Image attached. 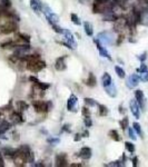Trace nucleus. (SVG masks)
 Returning a JSON list of instances; mask_svg holds the SVG:
<instances>
[{
  "label": "nucleus",
  "instance_id": "nucleus-33",
  "mask_svg": "<svg viewBox=\"0 0 148 167\" xmlns=\"http://www.w3.org/2000/svg\"><path fill=\"white\" fill-rule=\"evenodd\" d=\"M50 25H51V28L54 29L55 32H57V34H59V35H62V32H64V28L59 27L57 24H50Z\"/></svg>",
  "mask_w": 148,
  "mask_h": 167
},
{
  "label": "nucleus",
  "instance_id": "nucleus-42",
  "mask_svg": "<svg viewBox=\"0 0 148 167\" xmlns=\"http://www.w3.org/2000/svg\"><path fill=\"white\" fill-rule=\"evenodd\" d=\"M124 35L123 34H120L119 35V37H118V39H117V41H116V45H120L121 42H123V40H124Z\"/></svg>",
  "mask_w": 148,
  "mask_h": 167
},
{
  "label": "nucleus",
  "instance_id": "nucleus-32",
  "mask_svg": "<svg viewBox=\"0 0 148 167\" xmlns=\"http://www.w3.org/2000/svg\"><path fill=\"white\" fill-rule=\"evenodd\" d=\"M125 147H126V149L129 152V153H135V145L133 143H130V142H126L125 143Z\"/></svg>",
  "mask_w": 148,
  "mask_h": 167
},
{
  "label": "nucleus",
  "instance_id": "nucleus-1",
  "mask_svg": "<svg viewBox=\"0 0 148 167\" xmlns=\"http://www.w3.org/2000/svg\"><path fill=\"white\" fill-rule=\"evenodd\" d=\"M51 102H44V100H34L32 107L37 113H47L51 109Z\"/></svg>",
  "mask_w": 148,
  "mask_h": 167
},
{
  "label": "nucleus",
  "instance_id": "nucleus-41",
  "mask_svg": "<svg viewBox=\"0 0 148 167\" xmlns=\"http://www.w3.org/2000/svg\"><path fill=\"white\" fill-rule=\"evenodd\" d=\"M146 58H147V52H144L143 55L138 56V59H139L141 62H144V60H146Z\"/></svg>",
  "mask_w": 148,
  "mask_h": 167
},
{
  "label": "nucleus",
  "instance_id": "nucleus-18",
  "mask_svg": "<svg viewBox=\"0 0 148 167\" xmlns=\"http://www.w3.org/2000/svg\"><path fill=\"white\" fill-rule=\"evenodd\" d=\"M86 85L88 87H95L97 85V78L95 77L93 72H90L89 75H88V78L86 80Z\"/></svg>",
  "mask_w": 148,
  "mask_h": 167
},
{
  "label": "nucleus",
  "instance_id": "nucleus-20",
  "mask_svg": "<svg viewBox=\"0 0 148 167\" xmlns=\"http://www.w3.org/2000/svg\"><path fill=\"white\" fill-rule=\"evenodd\" d=\"M17 153V149H14V148H5L4 152H2V155L7 158H12L14 159L15 155Z\"/></svg>",
  "mask_w": 148,
  "mask_h": 167
},
{
  "label": "nucleus",
  "instance_id": "nucleus-16",
  "mask_svg": "<svg viewBox=\"0 0 148 167\" xmlns=\"http://www.w3.org/2000/svg\"><path fill=\"white\" fill-rule=\"evenodd\" d=\"M17 41L18 44H29L30 41V36L29 35H26V34H22V32H17Z\"/></svg>",
  "mask_w": 148,
  "mask_h": 167
},
{
  "label": "nucleus",
  "instance_id": "nucleus-22",
  "mask_svg": "<svg viewBox=\"0 0 148 167\" xmlns=\"http://www.w3.org/2000/svg\"><path fill=\"white\" fill-rule=\"evenodd\" d=\"M84 29H85V32H86L87 36H89L91 37L94 35V29H93V25L86 21V22H84Z\"/></svg>",
  "mask_w": 148,
  "mask_h": 167
},
{
  "label": "nucleus",
  "instance_id": "nucleus-25",
  "mask_svg": "<svg viewBox=\"0 0 148 167\" xmlns=\"http://www.w3.org/2000/svg\"><path fill=\"white\" fill-rule=\"evenodd\" d=\"M98 112H99V116L104 117V116H107V114H108V108H107V106L105 105H100L98 104Z\"/></svg>",
  "mask_w": 148,
  "mask_h": 167
},
{
  "label": "nucleus",
  "instance_id": "nucleus-31",
  "mask_svg": "<svg viewBox=\"0 0 148 167\" xmlns=\"http://www.w3.org/2000/svg\"><path fill=\"white\" fill-rule=\"evenodd\" d=\"M119 124H120V127L124 130L127 129V128H128V124H129V119H128V117H124V118H123V119L119 122Z\"/></svg>",
  "mask_w": 148,
  "mask_h": 167
},
{
  "label": "nucleus",
  "instance_id": "nucleus-40",
  "mask_svg": "<svg viewBox=\"0 0 148 167\" xmlns=\"http://www.w3.org/2000/svg\"><path fill=\"white\" fill-rule=\"evenodd\" d=\"M137 72H148V68H147V66L145 65L144 62H143V64H141L140 65V68L139 69H137Z\"/></svg>",
  "mask_w": 148,
  "mask_h": 167
},
{
  "label": "nucleus",
  "instance_id": "nucleus-11",
  "mask_svg": "<svg viewBox=\"0 0 148 167\" xmlns=\"http://www.w3.org/2000/svg\"><path fill=\"white\" fill-rule=\"evenodd\" d=\"M91 155H93V152H91V148L90 147H83L81 149H80L79 154H78V156L81 158V159L84 160H88L90 159V157H91Z\"/></svg>",
  "mask_w": 148,
  "mask_h": 167
},
{
  "label": "nucleus",
  "instance_id": "nucleus-21",
  "mask_svg": "<svg viewBox=\"0 0 148 167\" xmlns=\"http://www.w3.org/2000/svg\"><path fill=\"white\" fill-rule=\"evenodd\" d=\"M101 82H103V86L104 87H106V86H109L110 84H113V79L110 77V75L108 72H105L101 77Z\"/></svg>",
  "mask_w": 148,
  "mask_h": 167
},
{
  "label": "nucleus",
  "instance_id": "nucleus-29",
  "mask_svg": "<svg viewBox=\"0 0 148 167\" xmlns=\"http://www.w3.org/2000/svg\"><path fill=\"white\" fill-rule=\"evenodd\" d=\"M10 0H0V9H8L10 8Z\"/></svg>",
  "mask_w": 148,
  "mask_h": 167
},
{
  "label": "nucleus",
  "instance_id": "nucleus-3",
  "mask_svg": "<svg viewBox=\"0 0 148 167\" xmlns=\"http://www.w3.org/2000/svg\"><path fill=\"white\" fill-rule=\"evenodd\" d=\"M14 162H15V165L18 167H24L26 166V164L28 163L26 154H25L20 148L17 149V153H16V155H15L14 157Z\"/></svg>",
  "mask_w": 148,
  "mask_h": 167
},
{
  "label": "nucleus",
  "instance_id": "nucleus-5",
  "mask_svg": "<svg viewBox=\"0 0 148 167\" xmlns=\"http://www.w3.org/2000/svg\"><path fill=\"white\" fill-rule=\"evenodd\" d=\"M29 80H30L32 84L35 85V88L36 89H40V90H47V89L50 87V85L49 84H46V82H40L37 77H34V76H30L29 77Z\"/></svg>",
  "mask_w": 148,
  "mask_h": 167
},
{
  "label": "nucleus",
  "instance_id": "nucleus-38",
  "mask_svg": "<svg viewBox=\"0 0 148 167\" xmlns=\"http://www.w3.org/2000/svg\"><path fill=\"white\" fill-rule=\"evenodd\" d=\"M81 114H83V116L84 117H88V116H90V110L88 109V107H83L81 108Z\"/></svg>",
  "mask_w": 148,
  "mask_h": 167
},
{
  "label": "nucleus",
  "instance_id": "nucleus-28",
  "mask_svg": "<svg viewBox=\"0 0 148 167\" xmlns=\"http://www.w3.org/2000/svg\"><path fill=\"white\" fill-rule=\"evenodd\" d=\"M133 128H134L135 132L138 134V136H140L141 138L144 137V136H143L144 134H143V130H141V126L139 125V124H138V123H134V124H133Z\"/></svg>",
  "mask_w": 148,
  "mask_h": 167
},
{
  "label": "nucleus",
  "instance_id": "nucleus-13",
  "mask_svg": "<svg viewBox=\"0 0 148 167\" xmlns=\"http://www.w3.org/2000/svg\"><path fill=\"white\" fill-rule=\"evenodd\" d=\"M77 102H78V98H77L76 95H71L69 96L68 98V102H67V109H68L69 112H75V106H76Z\"/></svg>",
  "mask_w": 148,
  "mask_h": 167
},
{
  "label": "nucleus",
  "instance_id": "nucleus-26",
  "mask_svg": "<svg viewBox=\"0 0 148 167\" xmlns=\"http://www.w3.org/2000/svg\"><path fill=\"white\" fill-rule=\"evenodd\" d=\"M84 102L86 104L88 107H95V106H98V102L93 98H89V97H86V98L84 99Z\"/></svg>",
  "mask_w": 148,
  "mask_h": 167
},
{
  "label": "nucleus",
  "instance_id": "nucleus-27",
  "mask_svg": "<svg viewBox=\"0 0 148 167\" xmlns=\"http://www.w3.org/2000/svg\"><path fill=\"white\" fill-rule=\"evenodd\" d=\"M115 72H116V74H117V76L119 78H125L126 77L125 70L121 67H119V66H115Z\"/></svg>",
  "mask_w": 148,
  "mask_h": 167
},
{
  "label": "nucleus",
  "instance_id": "nucleus-7",
  "mask_svg": "<svg viewBox=\"0 0 148 167\" xmlns=\"http://www.w3.org/2000/svg\"><path fill=\"white\" fill-rule=\"evenodd\" d=\"M135 99L137 100L138 105H139V107H140L143 110H146V99H145V96H144V92H143V90H136L135 92Z\"/></svg>",
  "mask_w": 148,
  "mask_h": 167
},
{
  "label": "nucleus",
  "instance_id": "nucleus-51",
  "mask_svg": "<svg viewBox=\"0 0 148 167\" xmlns=\"http://www.w3.org/2000/svg\"><path fill=\"white\" fill-rule=\"evenodd\" d=\"M145 1H146V2H148V0H145Z\"/></svg>",
  "mask_w": 148,
  "mask_h": 167
},
{
  "label": "nucleus",
  "instance_id": "nucleus-19",
  "mask_svg": "<svg viewBox=\"0 0 148 167\" xmlns=\"http://www.w3.org/2000/svg\"><path fill=\"white\" fill-rule=\"evenodd\" d=\"M18 42L16 40H9L6 41L4 44H1V48L2 49H12V48H16L18 46Z\"/></svg>",
  "mask_w": 148,
  "mask_h": 167
},
{
  "label": "nucleus",
  "instance_id": "nucleus-4",
  "mask_svg": "<svg viewBox=\"0 0 148 167\" xmlns=\"http://www.w3.org/2000/svg\"><path fill=\"white\" fill-rule=\"evenodd\" d=\"M97 39L100 41V42H103L104 45H106V46H110V45L114 44V37H113V35L109 34V32H99L98 36H97Z\"/></svg>",
  "mask_w": 148,
  "mask_h": 167
},
{
  "label": "nucleus",
  "instance_id": "nucleus-9",
  "mask_svg": "<svg viewBox=\"0 0 148 167\" xmlns=\"http://www.w3.org/2000/svg\"><path fill=\"white\" fill-rule=\"evenodd\" d=\"M94 42H95V45L97 46V48H98V50H99V54L101 57H104V58H108L109 60H111V57H110V54L108 52V50H107L106 48H104V46L101 44H100V41L98 40V39H94Z\"/></svg>",
  "mask_w": 148,
  "mask_h": 167
},
{
  "label": "nucleus",
  "instance_id": "nucleus-10",
  "mask_svg": "<svg viewBox=\"0 0 148 167\" xmlns=\"http://www.w3.org/2000/svg\"><path fill=\"white\" fill-rule=\"evenodd\" d=\"M139 76H137L136 74H133V75H130L129 77L127 78V80H126V85H127L128 88H135L136 86L139 84Z\"/></svg>",
  "mask_w": 148,
  "mask_h": 167
},
{
  "label": "nucleus",
  "instance_id": "nucleus-12",
  "mask_svg": "<svg viewBox=\"0 0 148 167\" xmlns=\"http://www.w3.org/2000/svg\"><path fill=\"white\" fill-rule=\"evenodd\" d=\"M66 58H67V56H61V57H59L57 58L55 62V68L56 70H58V72H62V70H65L67 68V66H66Z\"/></svg>",
  "mask_w": 148,
  "mask_h": 167
},
{
  "label": "nucleus",
  "instance_id": "nucleus-35",
  "mask_svg": "<svg viewBox=\"0 0 148 167\" xmlns=\"http://www.w3.org/2000/svg\"><path fill=\"white\" fill-rule=\"evenodd\" d=\"M139 79H140L141 82H148V72H140V75H139Z\"/></svg>",
  "mask_w": 148,
  "mask_h": 167
},
{
  "label": "nucleus",
  "instance_id": "nucleus-30",
  "mask_svg": "<svg viewBox=\"0 0 148 167\" xmlns=\"http://www.w3.org/2000/svg\"><path fill=\"white\" fill-rule=\"evenodd\" d=\"M70 20H71L74 24L76 25V26H80V25H81V21H80L79 17H78L76 14H71V15H70Z\"/></svg>",
  "mask_w": 148,
  "mask_h": 167
},
{
  "label": "nucleus",
  "instance_id": "nucleus-36",
  "mask_svg": "<svg viewBox=\"0 0 148 167\" xmlns=\"http://www.w3.org/2000/svg\"><path fill=\"white\" fill-rule=\"evenodd\" d=\"M128 134H129V137H130L133 140H136L137 139V136H136V133H135V129L133 127L128 128Z\"/></svg>",
  "mask_w": 148,
  "mask_h": 167
},
{
  "label": "nucleus",
  "instance_id": "nucleus-43",
  "mask_svg": "<svg viewBox=\"0 0 148 167\" xmlns=\"http://www.w3.org/2000/svg\"><path fill=\"white\" fill-rule=\"evenodd\" d=\"M81 137H83L81 134H76L75 137H74V140H75V142H79V140H81Z\"/></svg>",
  "mask_w": 148,
  "mask_h": 167
},
{
  "label": "nucleus",
  "instance_id": "nucleus-24",
  "mask_svg": "<svg viewBox=\"0 0 148 167\" xmlns=\"http://www.w3.org/2000/svg\"><path fill=\"white\" fill-rule=\"evenodd\" d=\"M109 137L111 138L113 140H115V142H120L121 140V137L119 136V134H118V132L116 129H111L109 130Z\"/></svg>",
  "mask_w": 148,
  "mask_h": 167
},
{
  "label": "nucleus",
  "instance_id": "nucleus-17",
  "mask_svg": "<svg viewBox=\"0 0 148 167\" xmlns=\"http://www.w3.org/2000/svg\"><path fill=\"white\" fill-rule=\"evenodd\" d=\"M104 88H105V92H106L107 95L110 96L111 98H115L117 96V88H116V86L114 84H110L109 86H106Z\"/></svg>",
  "mask_w": 148,
  "mask_h": 167
},
{
  "label": "nucleus",
  "instance_id": "nucleus-34",
  "mask_svg": "<svg viewBox=\"0 0 148 167\" xmlns=\"http://www.w3.org/2000/svg\"><path fill=\"white\" fill-rule=\"evenodd\" d=\"M47 143L52 145V146H56V145H58V144L60 143V139H59V138H54V137L51 138V137H50V138L47 139Z\"/></svg>",
  "mask_w": 148,
  "mask_h": 167
},
{
  "label": "nucleus",
  "instance_id": "nucleus-47",
  "mask_svg": "<svg viewBox=\"0 0 148 167\" xmlns=\"http://www.w3.org/2000/svg\"><path fill=\"white\" fill-rule=\"evenodd\" d=\"M12 135H14V137H12V138H14V140H19V134H18L16 130H15L14 133H12Z\"/></svg>",
  "mask_w": 148,
  "mask_h": 167
},
{
  "label": "nucleus",
  "instance_id": "nucleus-49",
  "mask_svg": "<svg viewBox=\"0 0 148 167\" xmlns=\"http://www.w3.org/2000/svg\"><path fill=\"white\" fill-rule=\"evenodd\" d=\"M70 166L71 167H80L81 166V164H70Z\"/></svg>",
  "mask_w": 148,
  "mask_h": 167
},
{
  "label": "nucleus",
  "instance_id": "nucleus-37",
  "mask_svg": "<svg viewBox=\"0 0 148 167\" xmlns=\"http://www.w3.org/2000/svg\"><path fill=\"white\" fill-rule=\"evenodd\" d=\"M84 124H85V126L86 127H91L93 126V120H91L90 116L85 117V118H84Z\"/></svg>",
  "mask_w": 148,
  "mask_h": 167
},
{
  "label": "nucleus",
  "instance_id": "nucleus-23",
  "mask_svg": "<svg viewBox=\"0 0 148 167\" xmlns=\"http://www.w3.org/2000/svg\"><path fill=\"white\" fill-rule=\"evenodd\" d=\"M16 107H17V109L19 112H25V110H27L29 108V105L26 102H24V100H18L16 102Z\"/></svg>",
  "mask_w": 148,
  "mask_h": 167
},
{
  "label": "nucleus",
  "instance_id": "nucleus-45",
  "mask_svg": "<svg viewBox=\"0 0 148 167\" xmlns=\"http://www.w3.org/2000/svg\"><path fill=\"white\" fill-rule=\"evenodd\" d=\"M0 166L1 167L5 166V160H4V155H2V153H0Z\"/></svg>",
  "mask_w": 148,
  "mask_h": 167
},
{
  "label": "nucleus",
  "instance_id": "nucleus-6",
  "mask_svg": "<svg viewBox=\"0 0 148 167\" xmlns=\"http://www.w3.org/2000/svg\"><path fill=\"white\" fill-rule=\"evenodd\" d=\"M55 165L57 167L68 166V158H67V155H66L65 153H61V154L56 155V157H55Z\"/></svg>",
  "mask_w": 148,
  "mask_h": 167
},
{
  "label": "nucleus",
  "instance_id": "nucleus-14",
  "mask_svg": "<svg viewBox=\"0 0 148 167\" xmlns=\"http://www.w3.org/2000/svg\"><path fill=\"white\" fill-rule=\"evenodd\" d=\"M30 7L36 14L39 15L40 14V11H41V9H42L41 1H40V0H30Z\"/></svg>",
  "mask_w": 148,
  "mask_h": 167
},
{
  "label": "nucleus",
  "instance_id": "nucleus-48",
  "mask_svg": "<svg viewBox=\"0 0 148 167\" xmlns=\"http://www.w3.org/2000/svg\"><path fill=\"white\" fill-rule=\"evenodd\" d=\"M81 135H83V137H88V136H89V132H88L87 129H86V130H84Z\"/></svg>",
  "mask_w": 148,
  "mask_h": 167
},
{
  "label": "nucleus",
  "instance_id": "nucleus-39",
  "mask_svg": "<svg viewBox=\"0 0 148 167\" xmlns=\"http://www.w3.org/2000/svg\"><path fill=\"white\" fill-rule=\"evenodd\" d=\"M70 133L71 132V129H70V125L69 124H65L64 125V127L61 128V133Z\"/></svg>",
  "mask_w": 148,
  "mask_h": 167
},
{
  "label": "nucleus",
  "instance_id": "nucleus-8",
  "mask_svg": "<svg viewBox=\"0 0 148 167\" xmlns=\"http://www.w3.org/2000/svg\"><path fill=\"white\" fill-rule=\"evenodd\" d=\"M129 108H130V112L131 114L134 115L135 118H139L140 117V107H139V105H138V102L136 99H134V100H130V102H129Z\"/></svg>",
  "mask_w": 148,
  "mask_h": 167
},
{
  "label": "nucleus",
  "instance_id": "nucleus-44",
  "mask_svg": "<svg viewBox=\"0 0 148 167\" xmlns=\"http://www.w3.org/2000/svg\"><path fill=\"white\" fill-rule=\"evenodd\" d=\"M131 160H133V166H134V167L138 166V157L137 156H135Z\"/></svg>",
  "mask_w": 148,
  "mask_h": 167
},
{
  "label": "nucleus",
  "instance_id": "nucleus-50",
  "mask_svg": "<svg viewBox=\"0 0 148 167\" xmlns=\"http://www.w3.org/2000/svg\"><path fill=\"white\" fill-rule=\"evenodd\" d=\"M119 109H120V110H119V112H120L121 114H123V113H125V110H123V106H119Z\"/></svg>",
  "mask_w": 148,
  "mask_h": 167
},
{
  "label": "nucleus",
  "instance_id": "nucleus-46",
  "mask_svg": "<svg viewBox=\"0 0 148 167\" xmlns=\"http://www.w3.org/2000/svg\"><path fill=\"white\" fill-rule=\"evenodd\" d=\"M108 1H110V0H94V4H105Z\"/></svg>",
  "mask_w": 148,
  "mask_h": 167
},
{
  "label": "nucleus",
  "instance_id": "nucleus-2",
  "mask_svg": "<svg viewBox=\"0 0 148 167\" xmlns=\"http://www.w3.org/2000/svg\"><path fill=\"white\" fill-rule=\"evenodd\" d=\"M45 67H46V62H44V60H41L40 58L36 59V60H34V62H27V69L29 70V72H34V74L41 72Z\"/></svg>",
  "mask_w": 148,
  "mask_h": 167
},
{
  "label": "nucleus",
  "instance_id": "nucleus-15",
  "mask_svg": "<svg viewBox=\"0 0 148 167\" xmlns=\"http://www.w3.org/2000/svg\"><path fill=\"white\" fill-rule=\"evenodd\" d=\"M22 112H19V110H16L14 113L10 115V118L12 120L14 124H19V123H22L24 122V117H22Z\"/></svg>",
  "mask_w": 148,
  "mask_h": 167
}]
</instances>
